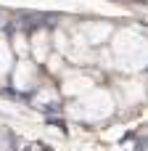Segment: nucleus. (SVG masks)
I'll return each mask as SVG.
<instances>
[]
</instances>
